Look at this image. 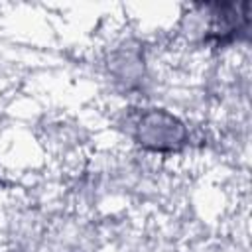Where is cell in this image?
<instances>
[{"mask_svg":"<svg viewBox=\"0 0 252 252\" xmlns=\"http://www.w3.org/2000/svg\"><path fill=\"white\" fill-rule=\"evenodd\" d=\"M248 2L193 4L189 6V12L183 14L179 32L187 41H191L197 47H228L248 35Z\"/></svg>","mask_w":252,"mask_h":252,"instance_id":"6da1fadb","label":"cell"},{"mask_svg":"<svg viewBox=\"0 0 252 252\" xmlns=\"http://www.w3.org/2000/svg\"><path fill=\"white\" fill-rule=\"evenodd\" d=\"M122 124L126 136L150 154H179L191 144L187 122L159 106H132Z\"/></svg>","mask_w":252,"mask_h":252,"instance_id":"7a4b0ae2","label":"cell"}]
</instances>
